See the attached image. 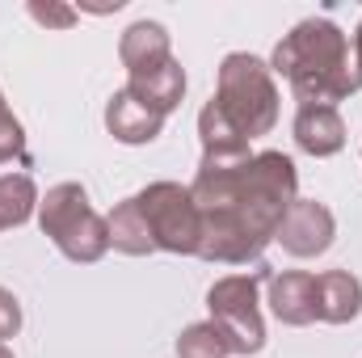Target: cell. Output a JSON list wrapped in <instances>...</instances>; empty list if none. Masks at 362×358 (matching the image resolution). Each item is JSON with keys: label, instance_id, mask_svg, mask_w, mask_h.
Instances as JSON below:
<instances>
[{"label": "cell", "instance_id": "3957f363", "mask_svg": "<svg viewBox=\"0 0 362 358\" xmlns=\"http://www.w3.org/2000/svg\"><path fill=\"white\" fill-rule=\"evenodd\" d=\"M219 114L245 135V139H257V135H270L274 122H278V85H274V72L249 51H232L223 55L219 64V81H215V97Z\"/></svg>", "mask_w": 362, "mask_h": 358}, {"label": "cell", "instance_id": "9c48e42d", "mask_svg": "<svg viewBox=\"0 0 362 358\" xmlns=\"http://www.w3.org/2000/svg\"><path fill=\"white\" fill-rule=\"evenodd\" d=\"M105 127H110V135L118 144H152L160 135L165 118L156 110H148L139 97H131V89L122 85L110 97V105H105Z\"/></svg>", "mask_w": 362, "mask_h": 358}, {"label": "cell", "instance_id": "7c38bea8", "mask_svg": "<svg viewBox=\"0 0 362 358\" xmlns=\"http://www.w3.org/2000/svg\"><path fill=\"white\" fill-rule=\"evenodd\" d=\"M362 312V282L350 270H325L316 274V321L350 325Z\"/></svg>", "mask_w": 362, "mask_h": 358}, {"label": "cell", "instance_id": "e0dca14e", "mask_svg": "<svg viewBox=\"0 0 362 358\" xmlns=\"http://www.w3.org/2000/svg\"><path fill=\"white\" fill-rule=\"evenodd\" d=\"M232 342L215 321H198L177 337V358H228Z\"/></svg>", "mask_w": 362, "mask_h": 358}, {"label": "cell", "instance_id": "ac0fdd59", "mask_svg": "<svg viewBox=\"0 0 362 358\" xmlns=\"http://www.w3.org/2000/svg\"><path fill=\"white\" fill-rule=\"evenodd\" d=\"M13 161H21V165L30 169L25 131H21V122L13 118V110H8V101H4V93H0V165H13Z\"/></svg>", "mask_w": 362, "mask_h": 358}, {"label": "cell", "instance_id": "44dd1931", "mask_svg": "<svg viewBox=\"0 0 362 358\" xmlns=\"http://www.w3.org/2000/svg\"><path fill=\"white\" fill-rule=\"evenodd\" d=\"M354 76H358V85H362V21H358V30H354Z\"/></svg>", "mask_w": 362, "mask_h": 358}, {"label": "cell", "instance_id": "8fae6325", "mask_svg": "<svg viewBox=\"0 0 362 358\" xmlns=\"http://www.w3.org/2000/svg\"><path fill=\"white\" fill-rule=\"evenodd\" d=\"M295 144L308 156H333L346 148V122L337 105H299L295 114Z\"/></svg>", "mask_w": 362, "mask_h": 358}, {"label": "cell", "instance_id": "8992f818", "mask_svg": "<svg viewBox=\"0 0 362 358\" xmlns=\"http://www.w3.org/2000/svg\"><path fill=\"white\" fill-rule=\"evenodd\" d=\"M135 207L152 232L156 253H177V258H198L202 241V211L189 194V185L177 181H152L148 190L135 194Z\"/></svg>", "mask_w": 362, "mask_h": 358}, {"label": "cell", "instance_id": "7a4b0ae2", "mask_svg": "<svg viewBox=\"0 0 362 358\" xmlns=\"http://www.w3.org/2000/svg\"><path fill=\"white\" fill-rule=\"evenodd\" d=\"M270 72H278L299 105H337L358 89L350 38L329 17H308L274 47Z\"/></svg>", "mask_w": 362, "mask_h": 358}, {"label": "cell", "instance_id": "4fadbf2b", "mask_svg": "<svg viewBox=\"0 0 362 358\" xmlns=\"http://www.w3.org/2000/svg\"><path fill=\"white\" fill-rule=\"evenodd\" d=\"M127 89H131V97H139L148 110H156L160 118H169L181 105V97H185V68H181L177 59H169L165 68H156L148 76H131Z\"/></svg>", "mask_w": 362, "mask_h": 358}, {"label": "cell", "instance_id": "5bb4252c", "mask_svg": "<svg viewBox=\"0 0 362 358\" xmlns=\"http://www.w3.org/2000/svg\"><path fill=\"white\" fill-rule=\"evenodd\" d=\"M110 245L118 249V253H127V258H148V253H156V245H152V232H148V224H144V215H139V207H135V198H127V202H118L114 211H110Z\"/></svg>", "mask_w": 362, "mask_h": 358}, {"label": "cell", "instance_id": "52a82bcc", "mask_svg": "<svg viewBox=\"0 0 362 358\" xmlns=\"http://www.w3.org/2000/svg\"><path fill=\"white\" fill-rule=\"evenodd\" d=\"M333 236H337L333 211L325 202H316V198H295L291 211H286V219L278 224V236L274 241L291 258H320L333 245Z\"/></svg>", "mask_w": 362, "mask_h": 358}, {"label": "cell", "instance_id": "7402d4cb", "mask_svg": "<svg viewBox=\"0 0 362 358\" xmlns=\"http://www.w3.org/2000/svg\"><path fill=\"white\" fill-rule=\"evenodd\" d=\"M0 358H13V350H8V342H0Z\"/></svg>", "mask_w": 362, "mask_h": 358}, {"label": "cell", "instance_id": "2e32d148", "mask_svg": "<svg viewBox=\"0 0 362 358\" xmlns=\"http://www.w3.org/2000/svg\"><path fill=\"white\" fill-rule=\"evenodd\" d=\"M198 135H202V152H206V156H236V152H249V139L219 114L215 101L202 105V114H198Z\"/></svg>", "mask_w": 362, "mask_h": 358}, {"label": "cell", "instance_id": "ba28073f", "mask_svg": "<svg viewBox=\"0 0 362 358\" xmlns=\"http://www.w3.org/2000/svg\"><path fill=\"white\" fill-rule=\"evenodd\" d=\"M118 59L131 76H148L156 68H165L173 59V47H169V30L160 21H135L127 25L122 42H118Z\"/></svg>", "mask_w": 362, "mask_h": 358}, {"label": "cell", "instance_id": "d6986e66", "mask_svg": "<svg viewBox=\"0 0 362 358\" xmlns=\"http://www.w3.org/2000/svg\"><path fill=\"white\" fill-rule=\"evenodd\" d=\"M30 17L38 21V25H51V30H68V25H76V8L72 4H59V0H30Z\"/></svg>", "mask_w": 362, "mask_h": 358}, {"label": "cell", "instance_id": "9a60e30c", "mask_svg": "<svg viewBox=\"0 0 362 358\" xmlns=\"http://www.w3.org/2000/svg\"><path fill=\"white\" fill-rule=\"evenodd\" d=\"M38 207V190L30 173H0V232L21 228Z\"/></svg>", "mask_w": 362, "mask_h": 358}, {"label": "cell", "instance_id": "277c9868", "mask_svg": "<svg viewBox=\"0 0 362 358\" xmlns=\"http://www.w3.org/2000/svg\"><path fill=\"white\" fill-rule=\"evenodd\" d=\"M38 228L55 241V249L68 262H101L110 249V224L93 211L81 181H59L38 198Z\"/></svg>", "mask_w": 362, "mask_h": 358}, {"label": "cell", "instance_id": "ffe728a7", "mask_svg": "<svg viewBox=\"0 0 362 358\" xmlns=\"http://www.w3.org/2000/svg\"><path fill=\"white\" fill-rule=\"evenodd\" d=\"M17 329H21V304H17V295H13V291H4V287H0V342L17 337Z\"/></svg>", "mask_w": 362, "mask_h": 358}, {"label": "cell", "instance_id": "6da1fadb", "mask_svg": "<svg viewBox=\"0 0 362 358\" xmlns=\"http://www.w3.org/2000/svg\"><path fill=\"white\" fill-rule=\"evenodd\" d=\"M299 190L295 161L282 152H236L206 156L194 173V202L202 211L198 258L219 266H257L266 245L278 236Z\"/></svg>", "mask_w": 362, "mask_h": 358}, {"label": "cell", "instance_id": "5b68a950", "mask_svg": "<svg viewBox=\"0 0 362 358\" xmlns=\"http://www.w3.org/2000/svg\"><path fill=\"white\" fill-rule=\"evenodd\" d=\"M274 274L266 262L249 270V274H228L215 278V287L206 291V308L211 321L228 333L232 354H257L266 346V325H262V308H257V291L262 282H270Z\"/></svg>", "mask_w": 362, "mask_h": 358}, {"label": "cell", "instance_id": "30bf717a", "mask_svg": "<svg viewBox=\"0 0 362 358\" xmlns=\"http://www.w3.org/2000/svg\"><path fill=\"white\" fill-rule=\"evenodd\" d=\"M270 308L282 325H312L316 321V274H308V270L274 274Z\"/></svg>", "mask_w": 362, "mask_h": 358}]
</instances>
